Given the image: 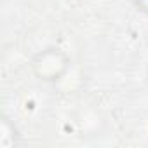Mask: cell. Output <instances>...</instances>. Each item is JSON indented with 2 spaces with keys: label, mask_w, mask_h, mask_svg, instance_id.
<instances>
[{
  "label": "cell",
  "mask_w": 148,
  "mask_h": 148,
  "mask_svg": "<svg viewBox=\"0 0 148 148\" xmlns=\"http://www.w3.org/2000/svg\"><path fill=\"white\" fill-rule=\"evenodd\" d=\"M71 68L70 54L59 45H45L30 58L32 75L42 84L61 82Z\"/></svg>",
  "instance_id": "obj_1"
},
{
  "label": "cell",
  "mask_w": 148,
  "mask_h": 148,
  "mask_svg": "<svg viewBox=\"0 0 148 148\" xmlns=\"http://www.w3.org/2000/svg\"><path fill=\"white\" fill-rule=\"evenodd\" d=\"M21 141V134L16 127V124L4 115L0 120V148H14Z\"/></svg>",
  "instance_id": "obj_2"
},
{
  "label": "cell",
  "mask_w": 148,
  "mask_h": 148,
  "mask_svg": "<svg viewBox=\"0 0 148 148\" xmlns=\"http://www.w3.org/2000/svg\"><path fill=\"white\" fill-rule=\"evenodd\" d=\"M145 77H146V82H148V64H146V70H145Z\"/></svg>",
  "instance_id": "obj_3"
}]
</instances>
